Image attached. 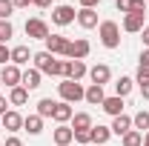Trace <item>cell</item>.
Segmentation results:
<instances>
[{
    "mask_svg": "<svg viewBox=\"0 0 149 146\" xmlns=\"http://www.w3.org/2000/svg\"><path fill=\"white\" fill-rule=\"evenodd\" d=\"M0 126L6 129V132H17L20 126H23V117H20L17 112H6V115H3V117H0Z\"/></svg>",
    "mask_w": 149,
    "mask_h": 146,
    "instance_id": "obj_11",
    "label": "cell"
},
{
    "mask_svg": "<svg viewBox=\"0 0 149 146\" xmlns=\"http://www.w3.org/2000/svg\"><path fill=\"white\" fill-rule=\"evenodd\" d=\"M6 106H9V100H6V97H3V95H0V117H3V115H6V112H9V109H6Z\"/></svg>",
    "mask_w": 149,
    "mask_h": 146,
    "instance_id": "obj_36",
    "label": "cell"
},
{
    "mask_svg": "<svg viewBox=\"0 0 149 146\" xmlns=\"http://www.w3.org/2000/svg\"><path fill=\"white\" fill-rule=\"evenodd\" d=\"M0 86H3V83H0Z\"/></svg>",
    "mask_w": 149,
    "mask_h": 146,
    "instance_id": "obj_44",
    "label": "cell"
},
{
    "mask_svg": "<svg viewBox=\"0 0 149 146\" xmlns=\"http://www.w3.org/2000/svg\"><path fill=\"white\" fill-rule=\"evenodd\" d=\"M55 106H57V100H52V97H43V100L37 103V115H40V117H52Z\"/></svg>",
    "mask_w": 149,
    "mask_h": 146,
    "instance_id": "obj_25",
    "label": "cell"
},
{
    "mask_svg": "<svg viewBox=\"0 0 149 146\" xmlns=\"http://www.w3.org/2000/svg\"><path fill=\"white\" fill-rule=\"evenodd\" d=\"M23 129H26L29 135H40V132H43V117H40V115H29V117H23Z\"/></svg>",
    "mask_w": 149,
    "mask_h": 146,
    "instance_id": "obj_18",
    "label": "cell"
},
{
    "mask_svg": "<svg viewBox=\"0 0 149 146\" xmlns=\"http://www.w3.org/2000/svg\"><path fill=\"white\" fill-rule=\"evenodd\" d=\"M74 140H77V143H92V129H80V132H74Z\"/></svg>",
    "mask_w": 149,
    "mask_h": 146,
    "instance_id": "obj_32",
    "label": "cell"
},
{
    "mask_svg": "<svg viewBox=\"0 0 149 146\" xmlns=\"http://www.w3.org/2000/svg\"><path fill=\"white\" fill-rule=\"evenodd\" d=\"M143 146H149V132H146V135H143Z\"/></svg>",
    "mask_w": 149,
    "mask_h": 146,
    "instance_id": "obj_43",
    "label": "cell"
},
{
    "mask_svg": "<svg viewBox=\"0 0 149 146\" xmlns=\"http://www.w3.org/2000/svg\"><path fill=\"white\" fill-rule=\"evenodd\" d=\"M6 60H12V49H9L6 43H0V63L6 66Z\"/></svg>",
    "mask_w": 149,
    "mask_h": 146,
    "instance_id": "obj_33",
    "label": "cell"
},
{
    "mask_svg": "<svg viewBox=\"0 0 149 146\" xmlns=\"http://www.w3.org/2000/svg\"><path fill=\"white\" fill-rule=\"evenodd\" d=\"M123 146H143V135H141L138 129H129V132L123 135Z\"/></svg>",
    "mask_w": 149,
    "mask_h": 146,
    "instance_id": "obj_28",
    "label": "cell"
},
{
    "mask_svg": "<svg viewBox=\"0 0 149 146\" xmlns=\"http://www.w3.org/2000/svg\"><path fill=\"white\" fill-rule=\"evenodd\" d=\"M6 146H20V140H17V138H9V140H6Z\"/></svg>",
    "mask_w": 149,
    "mask_h": 146,
    "instance_id": "obj_42",
    "label": "cell"
},
{
    "mask_svg": "<svg viewBox=\"0 0 149 146\" xmlns=\"http://www.w3.org/2000/svg\"><path fill=\"white\" fill-rule=\"evenodd\" d=\"M29 57H35L32 52H29V46H15V49H12V63H15V66L29 63Z\"/></svg>",
    "mask_w": 149,
    "mask_h": 146,
    "instance_id": "obj_20",
    "label": "cell"
},
{
    "mask_svg": "<svg viewBox=\"0 0 149 146\" xmlns=\"http://www.w3.org/2000/svg\"><path fill=\"white\" fill-rule=\"evenodd\" d=\"M109 129L115 132V135H126V132L132 129V117H126V115H118V117H115V123H112Z\"/></svg>",
    "mask_w": 149,
    "mask_h": 146,
    "instance_id": "obj_22",
    "label": "cell"
},
{
    "mask_svg": "<svg viewBox=\"0 0 149 146\" xmlns=\"http://www.w3.org/2000/svg\"><path fill=\"white\" fill-rule=\"evenodd\" d=\"M141 95L149 100V80H141Z\"/></svg>",
    "mask_w": 149,
    "mask_h": 146,
    "instance_id": "obj_35",
    "label": "cell"
},
{
    "mask_svg": "<svg viewBox=\"0 0 149 146\" xmlns=\"http://www.w3.org/2000/svg\"><path fill=\"white\" fill-rule=\"evenodd\" d=\"M72 140H74L72 126H63V123H60V126L55 129V143H57V146H69Z\"/></svg>",
    "mask_w": 149,
    "mask_h": 146,
    "instance_id": "obj_16",
    "label": "cell"
},
{
    "mask_svg": "<svg viewBox=\"0 0 149 146\" xmlns=\"http://www.w3.org/2000/svg\"><path fill=\"white\" fill-rule=\"evenodd\" d=\"M141 80H149V66H146V63L138 66V83H141Z\"/></svg>",
    "mask_w": 149,
    "mask_h": 146,
    "instance_id": "obj_34",
    "label": "cell"
},
{
    "mask_svg": "<svg viewBox=\"0 0 149 146\" xmlns=\"http://www.w3.org/2000/svg\"><path fill=\"white\" fill-rule=\"evenodd\" d=\"M35 6H40V9H46V6H52V0H32Z\"/></svg>",
    "mask_w": 149,
    "mask_h": 146,
    "instance_id": "obj_40",
    "label": "cell"
},
{
    "mask_svg": "<svg viewBox=\"0 0 149 146\" xmlns=\"http://www.w3.org/2000/svg\"><path fill=\"white\" fill-rule=\"evenodd\" d=\"M143 17L146 15H126L123 17V32H143Z\"/></svg>",
    "mask_w": 149,
    "mask_h": 146,
    "instance_id": "obj_17",
    "label": "cell"
},
{
    "mask_svg": "<svg viewBox=\"0 0 149 146\" xmlns=\"http://www.w3.org/2000/svg\"><path fill=\"white\" fill-rule=\"evenodd\" d=\"M141 37H143V46L149 49V26H143V32H141Z\"/></svg>",
    "mask_w": 149,
    "mask_h": 146,
    "instance_id": "obj_38",
    "label": "cell"
},
{
    "mask_svg": "<svg viewBox=\"0 0 149 146\" xmlns=\"http://www.w3.org/2000/svg\"><path fill=\"white\" fill-rule=\"evenodd\" d=\"M12 35H15V26H12L9 20H0V43H6Z\"/></svg>",
    "mask_w": 149,
    "mask_h": 146,
    "instance_id": "obj_30",
    "label": "cell"
},
{
    "mask_svg": "<svg viewBox=\"0 0 149 146\" xmlns=\"http://www.w3.org/2000/svg\"><path fill=\"white\" fill-rule=\"evenodd\" d=\"M103 112H109L112 117H118V115H123V97H118V95H112V97H106L103 103Z\"/></svg>",
    "mask_w": 149,
    "mask_h": 146,
    "instance_id": "obj_13",
    "label": "cell"
},
{
    "mask_svg": "<svg viewBox=\"0 0 149 146\" xmlns=\"http://www.w3.org/2000/svg\"><path fill=\"white\" fill-rule=\"evenodd\" d=\"M100 43L106 49H118L120 46V29H118L115 20H103L100 23Z\"/></svg>",
    "mask_w": 149,
    "mask_h": 146,
    "instance_id": "obj_2",
    "label": "cell"
},
{
    "mask_svg": "<svg viewBox=\"0 0 149 146\" xmlns=\"http://www.w3.org/2000/svg\"><path fill=\"white\" fill-rule=\"evenodd\" d=\"M12 12H15V3L12 0H0V20H9Z\"/></svg>",
    "mask_w": 149,
    "mask_h": 146,
    "instance_id": "obj_31",
    "label": "cell"
},
{
    "mask_svg": "<svg viewBox=\"0 0 149 146\" xmlns=\"http://www.w3.org/2000/svg\"><path fill=\"white\" fill-rule=\"evenodd\" d=\"M146 15H149V12H146Z\"/></svg>",
    "mask_w": 149,
    "mask_h": 146,
    "instance_id": "obj_46",
    "label": "cell"
},
{
    "mask_svg": "<svg viewBox=\"0 0 149 146\" xmlns=\"http://www.w3.org/2000/svg\"><path fill=\"white\" fill-rule=\"evenodd\" d=\"M0 129H3V126H0Z\"/></svg>",
    "mask_w": 149,
    "mask_h": 146,
    "instance_id": "obj_45",
    "label": "cell"
},
{
    "mask_svg": "<svg viewBox=\"0 0 149 146\" xmlns=\"http://www.w3.org/2000/svg\"><path fill=\"white\" fill-rule=\"evenodd\" d=\"M57 89H60V97H63V103H77V100H83V95H86V89H83L77 80H63Z\"/></svg>",
    "mask_w": 149,
    "mask_h": 146,
    "instance_id": "obj_3",
    "label": "cell"
},
{
    "mask_svg": "<svg viewBox=\"0 0 149 146\" xmlns=\"http://www.w3.org/2000/svg\"><path fill=\"white\" fill-rule=\"evenodd\" d=\"M89 77H92V83L103 86V83H109L112 69H109V66H103V63H97V66H92V69H89Z\"/></svg>",
    "mask_w": 149,
    "mask_h": 146,
    "instance_id": "obj_10",
    "label": "cell"
},
{
    "mask_svg": "<svg viewBox=\"0 0 149 146\" xmlns=\"http://www.w3.org/2000/svg\"><path fill=\"white\" fill-rule=\"evenodd\" d=\"M52 117H55L57 123H66V120L72 117V106H69V103H57L55 112H52Z\"/></svg>",
    "mask_w": 149,
    "mask_h": 146,
    "instance_id": "obj_23",
    "label": "cell"
},
{
    "mask_svg": "<svg viewBox=\"0 0 149 146\" xmlns=\"http://www.w3.org/2000/svg\"><path fill=\"white\" fill-rule=\"evenodd\" d=\"M97 3H100V0H80V6H83V9H95Z\"/></svg>",
    "mask_w": 149,
    "mask_h": 146,
    "instance_id": "obj_37",
    "label": "cell"
},
{
    "mask_svg": "<svg viewBox=\"0 0 149 146\" xmlns=\"http://www.w3.org/2000/svg\"><path fill=\"white\" fill-rule=\"evenodd\" d=\"M32 60H35V69L40 74L46 72V74H57V77L66 74V63L63 60H55V55H49V52H37Z\"/></svg>",
    "mask_w": 149,
    "mask_h": 146,
    "instance_id": "obj_1",
    "label": "cell"
},
{
    "mask_svg": "<svg viewBox=\"0 0 149 146\" xmlns=\"http://www.w3.org/2000/svg\"><path fill=\"white\" fill-rule=\"evenodd\" d=\"M112 138V129L109 126H92V143L95 146H103Z\"/></svg>",
    "mask_w": 149,
    "mask_h": 146,
    "instance_id": "obj_21",
    "label": "cell"
},
{
    "mask_svg": "<svg viewBox=\"0 0 149 146\" xmlns=\"http://www.w3.org/2000/svg\"><path fill=\"white\" fill-rule=\"evenodd\" d=\"M83 74H86V63L83 60H69L66 63V74H63L66 80H80Z\"/></svg>",
    "mask_w": 149,
    "mask_h": 146,
    "instance_id": "obj_12",
    "label": "cell"
},
{
    "mask_svg": "<svg viewBox=\"0 0 149 146\" xmlns=\"http://www.w3.org/2000/svg\"><path fill=\"white\" fill-rule=\"evenodd\" d=\"M132 126L138 129V132H143V129L149 132V112H146V109H141L135 117H132Z\"/></svg>",
    "mask_w": 149,
    "mask_h": 146,
    "instance_id": "obj_26",
    "label": "cell"
},
{
    "mask_svg": "<svg viewBox=\"0 0 149 146\" xmlns=\"http://www.w3.org/2000/svg\"><path fill=\"white\" fill-rule=\"evenodd\" d=\"M0 83H6V86H20L23 83V72H20L17 66L12 63V66H3V72H0Z\"/></svg>",
    "mask_w": 149,
    "mask_h": 146,
    "instance_id": "obj_6",
    "label": "cell"
},
{
    "mask_svg": "<svg viewBox=\"0 0 149 146\" xmlns=\"http://www.w3.org/2000/svg\"><path fill=\"white\" fill-rule=\"evenodd\" d=\"M43 43H46V52H49V55H66L72 40H66L63 35H49Z\"/></svg>",
    "mask_w": 149,
    "mask_h": 146,
    "instance_id": "obj_4",
    "label": "cell"
},
{
    "mask_svg": "<svg viewBox=\"0 0 149 146\" xmlns=\"http://www.w3.org/2000/svg\"><path fill=\"white\" fill-rule=\"evenodd\" d=\"M83 100H86V103H92V106H100V103L106 100V95H103V86L92 83V86L86 89V95H83Z\"/></svg>",
    "mask_w": 149,
    "mask_h": 146,
    "instance_id": "obj_14",
    "label": "cell"
},
{
    "mask_svg": "<svg viewBox=\"0 0 149 146\" xmlns=\"http://www.w3.org/2000/svg\"><path fill=\"white\" fill-rule=\"evenodd\" d=\"M26 100H29V89L26 86H15V89L9 92V103L12 106H23Z\"/></svg>",
    "mask_w": 149,
    "mask_h": 146,
    "instance_id": "obj_19",
    "label": "cell"
},
{
    "mask_svg": "<svg viewBox=\"0 0 149 146\" xmlns=\"http://www.w3.org/2000/svg\"><path fill=\"white\" fill-rule=\"evenodd\" d=\"M74 17H77V12H74L72 6H57L55 12H52V20H55L57 26H69Z\"/></svg>",
    "mask_w": 149,
    "mask_h": 146,
    "instance_id": "obj_9",
    "label": "cell"
},
{
    "mask_svg": "<svg viewBox=\"0 0 149 146\" xmlns=\"http://www.w3.org/2000/svg\"><path fill=\"white\" fill-rule=\"evenodd\" d=\"M141 63H146V66H149V49H143V52H141Z\"/></svg>",
    "mask_w": 149,
    "mask_h": 146,
    "instance_id": "obj_41",
    "label": "cell"
},
{
    "mask_svg": "<svg viewBox=\"0 0 149 146\" xmlns=\"http://www.w3.org/2000/svg\"><path fill=\"white\" fill-rule=\"evenodd\" d=\"M80 129H92V117H89L86 112H77V115H74V126H72V132H80Z\"/></svg>",
    "mask_w": 149,
    "mask_h": 146,
    "instance_id": "obj_27",
    "label": "cell"
},
{
    "mask_svg": "<svg viewBox=\"0 0 149 146\" xmlns=\"http://www.w3.org/2000/svg\"><path fill=\"white\" fill-rule=\"evenodd\" d=\"M89 40H83V37H77V40H72L69 43V52H66V57H72V60H83V57L89 55Z\"/></svg>",
    "mask_w": 149,
    "mask_h": 146,
    "instance_id": "obj_7",
    "label": "cell"
},
{
    "mask_svg": "<svg viewBox=\"0 0 149 146\" xmlns=\"http://www.w3.org/2000/svg\"><path fill=\"white\" fill-rule=\"evenodd\" d=\"M115 92H118V97L129 95V92H132V77H120V80L115 83Z\"/></svg>",
    "mask_w": 149,
    "mask_h": 146,
    "instance_id": "obj_29",
    "label": "cell"
},
{
    "mask_svg": "<svg viewBox=\"0 0 149 146\" xmlns=\"http://www.w3.org/2000/svg\"><path fill=\"white\" fill-rule=\"evenodd\" d=\"M77 23H80L83 29H95V26H97V12H95V9H80V12H77Z\"/></svg>",
    "mask_w": 149,
    "mask_h": 146,
    "instance_id": "obj_15",
    "label": "cell"
},
{
    "mask_svg": "<svg viewBox=\"0 0 149 146\" xmlns=\"http://www.w3.org/2000/svg\"><path fill=\"white\" fill-rule=\"evenodd\" d=\"M118 12H126V15H146V6L143 0H115Z\"/></svg>",
    "mask_w": 149,
    "mask_h": 146,
    "instance_id": "obj_8",
    "label": "cell"
},
{
    "mask_svg": "<svg viewBox=\"0 0 149 146\" xmlns=\"http://www.w3.org/2000/svg\"><path fill=\"white\" fill-rule=\"evenodd\" d=\"M12 3H15V9H26V6H29L32 0H12Z\"/></svg>",
    "mask_w": 149,
    "mask_h": 146,
    "instance_id": "obj_39",
    "label": "cell"
},
{
    "mask_svg": "<svg viewBox=\"0 0 149 146\" xmlns=\"http://www.w3.org/2000/svg\"><path fill=\"white\" fill-rule=\"evenodd\" d=\"M26 37H35V40H46L49 37V26L43 23L40 17L26 20Z\"/></svg>",
    "mask_w": 149,
    "mask_h": 146,
    "instance_id": "obj_5",
    "label": "cell"
},
{
    "mask_svg": "<svg viewBox=\"0 0 149 146\" xmlns=\"http://www.w3.org/2000/svg\"><path fill=\"white\" fill-rule=\"evenodd\" d=\"M23 86H26V89H37V86H40V72H37V69H26V72H23Z\"/></svg>",
    "mask_w": 149,
    "mask_h": 146,
    "instance_id": "obj_24",
    "label": "cell"
}]
</instances>
